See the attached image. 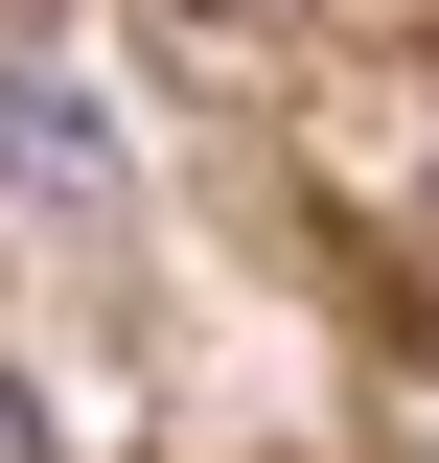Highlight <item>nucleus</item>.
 <instances>
[{
	"instance_id": "obj_2",
	"label": "nucleus",
	"mask_w": 439,
	"mask_h": 463,
	"mask_svg": "<svg viewBox=\"0 0 439 463\" xmlns=\"http://www.w3.org/2000/svg\"><path fill=\"white\" fill-rule=\"evenodd\" d=\"M0 463H47V394H23V371H0Z\"/></svg>"
},
{
	"instance_id": "obj_1",
	"label": "nucleus",
	"mask_w": 439,
	"mask_h": 463,
	"mask_svg": "<svg viewBox=\"0 0 439 463\" xmlns=\"http://www.w3.org/2000/svg\"><path fill=\"white\" fill-rule=\"evenodd\" d=\"M0 185H47V209H116V139H93V93H70L47 47H0Z\"/></svg>"
},
{
	"instance_id": "obj_3",
	"label": "nucleus",
	"mask_w": 439,
	"mask_h": 463,
	"mask_svg": "<svg viewBox=\"0 0 439 463\" xmlns=\"http://www.w3.org/2000/svg\"><path fill=\"white\" fill-rule=\"evenodd\" d=\"M416 463H439V417H416Z\"/></svg>"
}]
</instances>
